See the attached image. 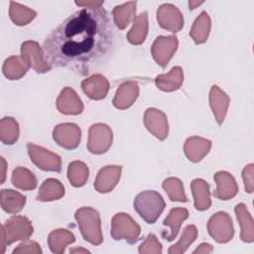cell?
Wrapping results in <instances>:
<instances>
[{"label":"cell","mask_w":254,"mask_h":254,"mask_svg":"<svg viewBox=\"0 0 254 254\" xmlns=\"http://www.w3.org/2000/svg\"><path fill=\"white\" fill-rule=\"evenodd\" d=\"M28 68L29 65L22 58L12 56L4 62L3 73L7 78L14 80L22 77L27 72Z\"/></svg>","instance_id":"obj_24"},{"label":"cell","mask_w":254,"mask_h":254,"mask_svg":"<svg viewBox=\"0 0 254 254\" xmlns=\"http://www.w3.org/2000/svg\"><path fill=\"white\" fill-rule=\"evenodd\" d=\"M210 29V20L205 12H201L193 23V27L190 33L196 44L204 43L208 37Z\"/></svg>","instance_id":"obj_30"},{"label":"cell","mask_w":254,"mask_h":254,"mask_svg":"<svg viewBox=\"0 0 254 254\" xmlns=\"http://www.w3.org/2000/svg\"><path fill=\"white\" fill-rule=\"evenodd\" d=\"M69 252H70V253H77V252H79V253H90L87 249H83V248H74V249H70Z\"/></svg>","instance_id":"obj_42"},{"label":"cell","mask_w":254,"mask_h":254,"mask_svg":"<svg viewBox=\"0 0 254 254\" xmlns=\"http://www.w3.org/2000/svg\"><path fill=\"white\" fill-rule=\"evenodd\" d=\"M11 8H10V18L11 20L15 17H18L14 23L18 26H23L26 25L28 22L33 20L36 16V12L33 10L27 9V7L22 6L18 3L11 2L10 3Z\"/></svg>","instance_id":"obj_35"},{"label":"cell","mask_w":254,"mask_h":254,"mask_svg":"<svg viewBox=\"0 0 254 254\" xmlns=\"http://www.w3.org/2000/svg\"><path fill=\"white\" fill-rule=\"evenodd\" d=\"M134 209L149 224L157 221L166 203L163 196L155 190H145L140 192L134 199Z\"/></svg>","instance_id":"obj_2"},{"label":"cell","mask_w":254,"mask_h":254,"mask_svg":"<svg viewBox=\"0 0 254 254\" xmlns=\"http://www.w3.org/2000/svg\"><path fill=\"white\" fill-rule=\"evenodd\" d=\"M28 153L31 161L43 171L61 172L62 161L60 156L34 144L29 143L27 145Z\"/></svg>","instance_id":"obj_7"},{"label":"cell","mask_w":254,"mask_h":254,"mask_svg":"<svg viewBox=\"0 0 254 254\" xmlns=\"http://www.w3.org/2000/svg\"><path fill=\"white\" fill-rule=\"evenodd\" d=\"M147 12L141 13L135 20L133 28L127 35L128 41L133 45H140L145 41L147 35Z\"/></svg>","instance_id":"obj_29"},{"label":"cell","mask_w":254,"mask_h":254,"mask_svg":"<svg viewBox=\"0 0 254 254\" xmlns=\"http://www.w3.org/2000/svg\"><path fill=\"white\" fill-rule=\"evenodd\" d=\"M252 167L253 165H249L246 168H244L242 177L245 184V190L248 192H252Z\"/></svg>","instance_id":"obj_39"},{"label":"cell","mask_w":254,"mask_h":254,"mask_svg":"<svg viewBox=\"0 0 254 254\" xmlns=\"http://www.w3.org/2000/svg\"><path fill=\"white\" fill-rule=\"evenodd\" d=\"M211 143L209 140L202 138L191 137L189 138L185 145V153L190 161L198 162L201 158L208 153Z\"/></svg>","instance_id":"obj_16"},{"label":"cell","mask_w":254,"mask_h":254,"mask_svg":"<svg viewBox=\"0 0 254 254\" xmlns=\"http://www.w3.org/2000/svg\"><path fill=\"white\" fill-rule=\"evenodd\" d=\"M75 95H77L75 93V91L70 89L69 87H65L64 89L62 90V92L58 98V101L59 102H67V103L57 104V107L61 113L75 115V114H79L82 112L83 105H82L81 101L75 102V103H70V100H72Z\"/></svg>","instance_id":"obj_25"},{"label":"cell","mask_w":254,"mask_h":254,"mask_svg":"<svg viewBox=\"0 0 254 254\" xmlns=\"http://www.w3.org/2000/svg\"><path fill=\"white\" fill-rule=\"evenodd\" d=\"M145 124L147 129L153 133L157 138L160 140H164V136L162 135L158 125L160 128H162L164 131L168 132V122L166 115L161 112L160 110L154 109V108H149L147 109L145 113Z\"/></svg>","instance_id":"obj_15"},{"label":"cell","mask_w":254,"mask_h":254,"mask_svg":"<svg viewBox=\"0 0 254 254\" xmlns=\"http://www.w3.org/2000/svg\"><path fill=\"white\" fill-rule=\"evenodd\" d=\"M209 235L218 243H226L233 237V226L226 212H217L212 215L207 223Z\"/></svg>","instance_id":"obj_6"},{"label":"cell","mask_w":254,"mask_h":254,"mask_svg":"<svg viewBox=\"0 0 254 254\" xmlns=\"http://www.w3.org/2000/svg\"><path fill=\"white\" fill-rule=\"evenodd\" d=\"M21 56L25 63L35 68L37 72H46L52 68V66L45 62L43 52L37 42L27 41L23 43L21 46Z\"/></svg>","instance_id":"obj_10"},{"label":"cell","mask_w":254,"mask_h":254,"mask_svg":"<svg viewBox=\"0 0 254 254\" xmlns=\"http://www.w3.org/2000/svg\"><path fill=\"white\" fill-rule=\"evenodd\" d=\"M212 250H213V248H212V246L210 244H208V243H201L196 249H194L192 251V253L193 254H196V253H210V252H212Z\"/></svg>","instance_id":"obj_40"},{"label":"cell","mask_w":254,"mask_h":254,"mask_svg":"<svg viewBox=\"0 0 254 254\" xmlns=\"http://www.w3.org/2000/svg\"><path fill=\"white\" fill-rule=\"evenodd\" d=\"M189 217V211L186 208H173L171 209L169 215L165 218L163 224L165 226H170L171 230L169 233H162V237L167 241H173L180 230V226L184 220Z\"/></svg>","instance_id":"obj_14"},{"label":"cell","mask_w":254,"mask_h":254,"mask_svg":"<svg viewBox=\"0 0 254 254\" xmlns=\"http://www.w3.org/2000/svg\"><path fill=\"white\" fill-rule=\"evenodd\" d=\"M12 184L21 190H33L37 187V179L28 169L18 167L13 171Z\"/></svg>","instance_id":"obj_28"},{"label":"cell","mask_w":254,"mask_h":254,"mask_svg":"<svg viewBox=\"0 0 254 254\" xmlns=\"http://www.w3.org/2000/svg\"><path fill=\"white\" fill-rule=\"evenodd\" d=\"M1 163H2V180H1V183L0 184H4V181H5V170H6V162L4 160L3 157H1Z\"/></svg>","instance_id":"obj_41"},{"label":"cell","mask_w":254,"mask_h":254,"mask_svg":"<svg viewBox=\"0 0 254 254\" xmlns=\"http://www.w3.org/2000/svg\"><path fill=\"white\" fill-rule=\"evenodd\" d=\"M126 5H122V6H117L114 8L113 10V15H114V22L115 25L119 28V29H124L131 21V19H129L128 17H126L125 15L128 13H134L135 9L132 7L131 9H127L125 8Z\"/></svg>","instance_id":"obj_36"},{"label":"cell","mask_w":254,"mask_h":254,"mask_svg":"<svg viewBox=\"0 0 254 254\" xmlns=\"http://www.w3.org/2000/svg\"><path fill=\"white\" fill-rule=\"evenodd\" d=\"M112 144V132L105 124H93L89 129L87 148L92 154L105 153Z\"/></svg>","instance_id":"obj_8"},{"label":"cell","mask_w":254,"mask_h":254,"mask_svg":"<svg viewBox=\"0 0 254 254\" xmlns=\"http://www.w3.org/2000/svg\"><path fill=\"white\" fill-rule=\"evenodd\" d=\"M139 253H162V245L157 240L156 236L153 233H150L145 242H143L138 249Z\"/></svg>","instance_id":"obj_37"},{"label":"cell","mask_w":254,"mask_h":254,"mask_svg":"<svg viewBox=\"0 0 254 254\" xmlns=\"http://www.w3.org/2000/svg\"><path fill=\"white\" fill-rule=\"evenodd\" d=\"M191 191L194 197V207L197 210H205L210 206L209 186L200 179H196L191 183Z\"/></svg>","instance_id":"obj_23"},{"label":"cell","mask_w":254,"mask_h":254,"mask_svg":"<svg viewBox=\"0 0 254 254\" xmlns=\"http://www.w3.org/2000/svg\"><path fill=\"white\" fill-rule=\"evenodd\" d=\"M17 253H42V249L37 242L27 239L13 250V254Z\"/></svg>","instance_id":"obj_38"},{"label":"cell","mask_w":254,"mask_h":254,"mask_svg":"<svg viewBox=\"0 0 254 254\" xmlns=\"http://www.w3.org/2000/svg\"><path fill=\"white\" fill-rule=\"evenodd\" d=\"M19 137L18 123L11 117L1 120V140L4 144H14Z\"/></svg>","instance_id":"obj_33"},{"label":"cell","mask_w":254,"mask_h":254,"mask_svg":"<svg viewBox=\"0 0 254 254\" xmlns=\"http://www.w3.org/2000/svg\"><path fill=\"white\" fill-rule=\"evenodd\" d=\"M33 226L31 221L22 215H16L9 218L1 227V253L5 252L7 245L18 241V240H27L33 234Z\"/></svg>","instance_id":"obj_4"},{"label":"cell","mask_w":254,"mask_h":254,"mask_svg":"<svg viewBox=\"0 0 254 254\" xmlns=\"http://www.w3.org/2000/svg\"><path fill=\"white\" fill-rule=\"evenodd\" d=\"M81 87L84 93L91 99H102L106 96L109 83L105 77L100 74H94L91 77L81 82Z\"/></svg>","instance_id":"obj_13"},{"label":"cell","mask_w":254,"mask_h":254,"mask_svg":"<svg viewBox=\"0 0 254 254\" xmlns=\"http://www.w3.org/2000/svg\"><path fill=\"white\" fill-rule=\"evenodd\" d=\"M121 166H107L101 169L94 183V188L99 192L111 191L120 178Z\"/></svg>","instance_id":"obj_11"},{"label":"cell","mask_w":254,"mask_h":254,"mask_svg":"<svg viewBox=\"0 0 254 254\" xmlns=\"http://www.w3.org/2000/svg\"><path fill=\"white\" fill-rule=\"evenodd\" d=\"M178 48V39L175 36H160L152 46V55L162 67H166L173 54Z\"/></svg>","instance_id":"obj_9"},{"label":"cell","mask_w":254,"mask_h":254,"mask_svg":"<svg viewBox=\"0 0 254 254\" xmlns=\"http://www.w3.org/2000/svg\"><path fill=\"white\" fill-rule=\"evenodd\" d=\"M64 194V189L61 182L55 179H48L43 183L42 187L40 188L39 193L37 195V200L51 201L61 198Z\"/></svg>","instance_id":"obj_22"},{"label":"cell","mask_w":254,"mask_h":254,"mask_svg":"<svg viewBox=\"0 0 254 254\" xmlns=\"http://www.w3.org/2000/svg\"><path fill=\"white\" fill-rule=\"evenodd\" d=\"M235 212L237 215V219L241 225V239L244 242H253V226H252V218L243 203H239L235 206Z\"/></svg>","instance_id":"obj_26"},{"label":"cell","mask_w":254,"mask_h":254,"mask_svg":"<svg viewBox=\"0 0 254 254\" xmlns=\"http://www.w3.org/2000/svg\"><path fill=\"white\" fill-rule=\"evenodd\" d=\"M140 226L126 213H117L112 218L111 236L115 240L125 239L128 243H134L140 235Z\"/></svg>","instance_id":"obj_5"},{"label":"cell","mask_w":254,"mask_h":254,"mask_svg":"<svg viewBox=\"0 0 254 254\" xmlns=\"http://www.w3.org/2000/svg\"><path fill=\"white\" fill-rule=\"evenodd\" d=\"M61 128L64 130V132L66 134L65 136H58L54 137V140L57 141V143L65 148V149H75L80 141V135H71L74 133L80 132V129L78 128L77 125L73 123H64V124H60Z\"/></svg>","instance_id":"obj_27"},{"label":"cell","mask_w":254,"mask_h":254,"mask_svg":"<svg viewBox=\"0 0 254 254\" xmlns=\"http://www.w3.org/2000/svg\"><path fill=\"white\" fill-rule=\"evenodd\" d=\"M103 3H87L46 37L42 52L48 64L87 75L106 62L115 48L116 34Z\"/></svg>","instance_id":"obj_1"},{"label":"cell","mask_w":254,"mask_h":254,"mask_svg":"<svg viewBox=\"0 0 254 254\" xmlns=\"http://www.w3.org/2000/svg\"><path fill=\"white\" fill-rule=\"evenodd\" d=\"M183 70L180 66H175L168 74L158 75L155 79L158 88L164 91H173L178 89L183 82Z\"/></svg>","instance_id":"obj_21"},{"label":"cell","mask_w":254,"mask_h":254,"mask_svg":"<svg viewBox=\"0 0 254 254\" xmlns=\"http://www.w3.org/2000/svg\"><path fill=\"white\" fill-rule=\"evenodd\" d=\"M74 217L84 240L93 245H100L103 237L98 211L92 207H82L76 210Z\"/></svg>","instance_id":"obj_3"},{"label":"cell","mask_w":254,"mask_h":254,"mask_svg":"<svg viewBox=\"0 0 254 254\" xmlns=\"http://www.w3.org/2000/svg\"><path fill=\"white\" fill-rule=\"evenodd\" d=\"M26 197L13 190H1V207L9 213L19 212L25 205Z\"/></svg>","instance_id":"obj_18"},{"label":"cell","mask_w":254,"mask_h":254,"mask_svg":"<svg viewBox=\"0 0 254 254\" xmlns=\"http://www.w3.org/2000/svg\"><path fill=\"white\" fill-rule=\"evenodd\" d=\"M228 97L217 86L213 85L210 90V106L218 124H221L228 106Z\"/></svg>","instance_id":"obj_19"},{"label":"cell","mask_w":254,"mask_h":254,"mask_svg":"<svg viewBox=\"0 0 254 254\" xmlns=\"http://www.w3.org/2000/svg\"><path fill=\"white\" fill-rule=\"evenodd\" d=\"M88 177V168L85 164L75 161L69 164L67 170V178L73 187H82Z\"/></svg>","instance_id":"obj_32"},{"label":"cell","mask_w":254,"mask_h":254,"mask_svg":"<svg viewBox=\"0 0 254 254\" xmlns=\"http://www.w3.org/2000/svg\"><path fill=\"white\" fill-rule=\"evenodd\" d=\"M164 190L168 192L171 200L173 201H187L188 198L184 192L182 182L179 179L170 178L163 183Z\"/></svg>","instance_id":"obj_34"},{"label":"cell","mask_w":254,"mask_h":254,"mask_svg":"<svg viewBox=\"0 0 254 254\" xmlns=\"http://www.w3.org/2000/svg\"><path fill=\"white\" fill-rule=\"evenodd\" d=\"M217 189L213 191V195L218 199H229L237 193V185L233 177L226 172H218L214 175Z\"/></svg>","instance_id":"obj_12"},{"label":"cell","mask_w":254,"mask_h":254,"mask_svg":"<svg viewBox=\"0 0 254 254\" xmlns=\"http://www.w3.org/2000/svg\"><path fill=\"white\" fill-rule=\"evenodd\" d=\"M75 241L74 235L66 229H57L50 233L48 243L53 253H64L66 245Z\"/></svg>","instance_id":"obj_17"},{"label":"cell","mask_w":254,"mask_h":254,"mask_svg":"<svg viewBox=\"0 0 254 254\" xmlns=\"http://www.w3.org/2000/svg\"><path fill=\"white\" fill-rule=\"evenodd\" d=\"M138 93H139V88L136 83L125 82L117 90L116 96L113 100V104L115 107H117L119 109H125L128 107L127 102H126V97H127L129 106H131L133 104L134 100L137 98Z\"/></svg>","instance_id":"obj_20"},{"label":"cell","mask_w":254,"mask_h":254,"mask_svg":"<svg viewBox=\"0 0 254 254\" xmlns=\"http://www.w3.org/2000/svg\"><path fill=\"white\" fill-rule=\"evenodd\" d=\"M196 236H197L196 227L193 224L188 225L185 228L180 240L176 244L172 245L169 248L168 253L169 254H175V253L180 254V253L186 252L187 249L189 248V246L195 240Z\"/></svg>","instance_id":"obj_31"}]
</instances>
